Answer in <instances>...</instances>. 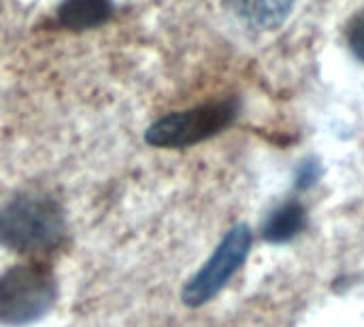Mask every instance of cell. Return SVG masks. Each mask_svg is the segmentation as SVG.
<instances>
[{
    "mask_svg": "<svg viewBox=\"0 0 364 327\" xmlns=\"http://www.w3.org/2000/svg\"><path fill=\"white\" fill-rule=\"evenodd\" d=\"M64 236V209L49 194L23 192L0 206V247L6 251L47 253L60 247Z\"/></svg>",
    "mask_w": 364,
    "mask_h": 327,
    "instance_id": "6da1fadb",
    "label": "cell"
},
{
    "mask_svg": "<svg viewBox=\"0 0 364 327\" xmlns=\"http://www.w3.org/2000/svg\"><path fill=\"white\" fill-rule=\"evenodd\" d=\"M58 300V283L45 266L21 264L0 277V326L28 327L45 319Z\"/></svg>",
    "mask_w": 364,
    "mask_h": 327,
    "instance_id": "7a4b0ae2",
    "label": "cell"
},
{
    "mask_svg": "<svg viewBox=\"0 0 364 327\" xmlns=\"http://www.w3.org/2000/svg\"><path fill=\"white\" fill-rule=\"evenodd\" d=\"M239 115V100L226 98L198 104L186 111H175L154 121L145 140L158 149H186L205 143L224 132Z\"/></svg>",
    "mask_w": 364,
    "mask_h": 327,
    "instance_id": "3957f363",
    "label": "cell"
},
{
    "mask_svg": "<svg viewBox=\"0 0 364 327\" xmlns=\"http://www.w3.org/2000/svg\"><path fill=\"white\" fill-rule=\"evenodd\" d=\"M250 249H252V230L245 223L230 228L226 236L220 240V245L215 247V251L211 253V257L203 264V268L186 283L181 294L183 304L198 309L211 302L245 264Z\"/></svg>",
    "mask_w": 364,
    "mask_h": 327,
    "instance_id": "277c9868",
    "label": "cell"
},
{
    "mask_svg": "<svg viewBox=\"0 0 364 327\" xmlns=\"http://www.w3.org/2000/svg\"><path fill=\"white\" fill-rule=\"evenodd\" d=\"M235 15L254 30H277L290 17L296 0H228Z\"/></svg>",
    "mask_w": 364,
    "mask_h": 327,
    "instance_id": "5b68a950",
    "label": "cell"
},
{
    "mask_svg": "<svg viewBox=\"0 0 364 327\" xmlns=\"http://www.w3.org/2000/svg\"><path fill=\"white\" fill-rule=\"evenodd\" d=\"M307 228V211L299 200H286L275 206L262 223V236L271 245H284Z\"/></svg>",
    "mask_w": 364,
    "mask_h": 327,
    "instance_id": "8992f818",
    "label": "cell"
},
{
    "mask_svg": "<svg viewBox=\"0 0 364 327\" xmlns=\"http://www.w3.org/2000/svg\"><path fill=\"white\" fill-rule=\"evenodd\" d=\"M111 13V0H64L58 9V21L66 30L81 32L107 23Z\"/></svg>",
    "mask_w": 364,
    "mask_h": 327,
    "instance_id": "52a82bcc",
    "label": "cell"
},
{
    "mask_svg": "<svg viewBox=\"0 0 364 327\" xmlns=\"http://www.w3.org/2000/svg\"><path fill=\"white\" fill-rule=\"evenodd\" d=\"M346 38H348V47L350 51L364 64V11L356 13L348 28H346Z\"/></svg>",
    "mask_w": 364,
    "mask_h": 327,
    "instance_id": "ba28073f",
    "label": "cell"
},
{
    "mask_svg": "<svg viewBox=\"0 0 364 327\" xmlns=\"http://www.w3.org/2000/svg\"><path fill=\"white\" fill-rule=\"evenodd\" d=\"M320 179V164L314 157H307L299 164L296 174H294V187L299 192H307L311 189Z\"/></svg>",
    "mask_w": 364,
    "mask_h": 327,
    "instance_id": "9c48e42d",
    "label": "cell"
}]
</instances>
